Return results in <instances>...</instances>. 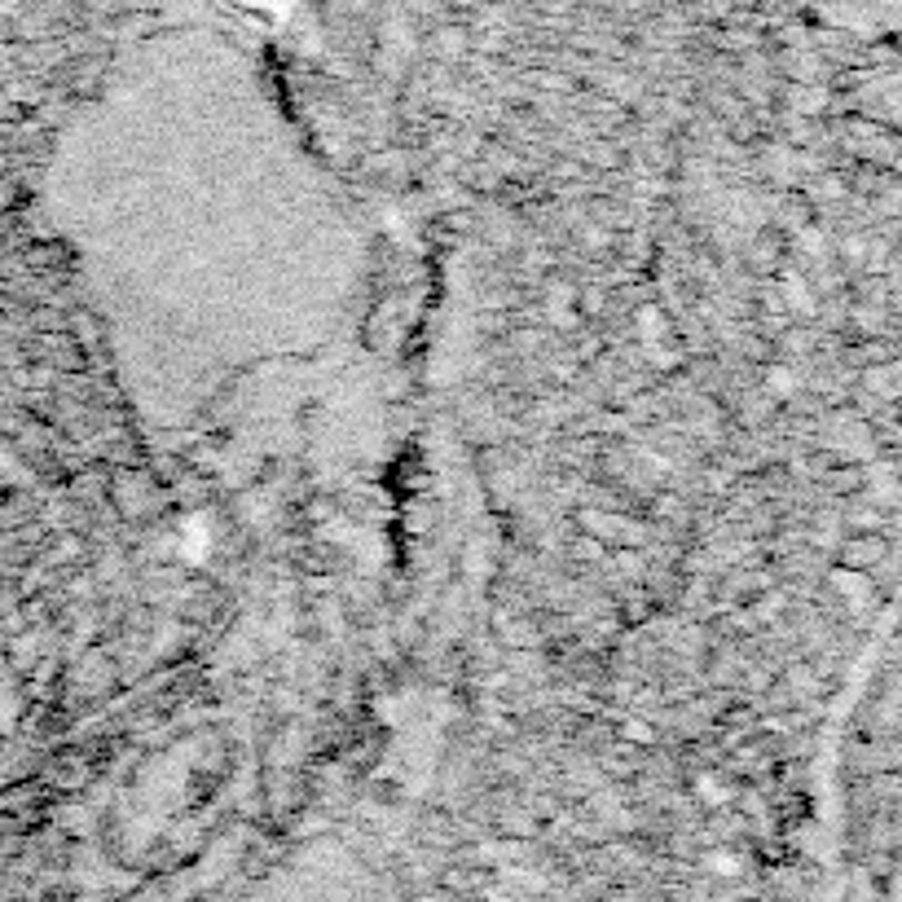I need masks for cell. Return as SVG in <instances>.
<instances>
[{
	"label": "cell",
	"mask_w": 902,
	"mask_h": 902,
	"mask_svg": "<svg viewBox=\"0 0 902 902\" xmlns=\"http://www.w3.org/2000/svg\"><path fill=\"white\" fill-rule=\"evenodd\" d=\"M885 551H890V547H885V538H881V533H863V529H859V533L845 542L841 564H845V568H876L881 560H885Z\"/></svg>",
	"instance_id": "obj_1"
},
{
	"label": "cell",
	"mask_w": 902,
	"mask_h": 902,
	"mask_svg": "<svg viewBox=\"0 0 902 902\" xmlns=\"http://www.w3.org/2000/svg\"><path fill=\"white\" fill-rule=\"evenodd\" d=\"M859 484H863L859 471H836V475H832V489H836V493H850V489H859Z\"/></svg>",
	"instance_id": "obj_2"
}]
</instances>
